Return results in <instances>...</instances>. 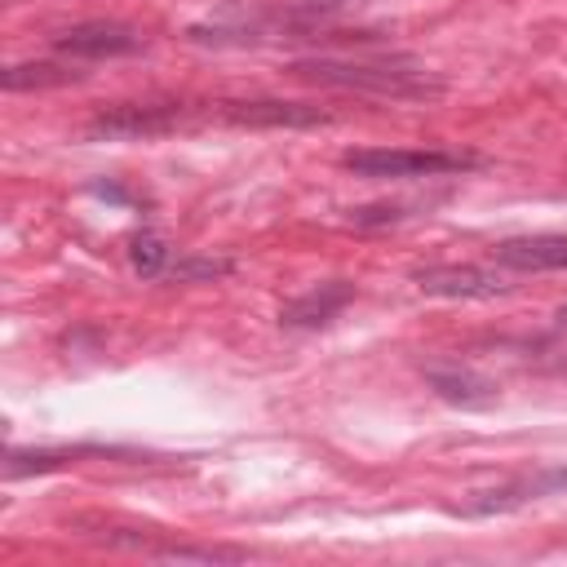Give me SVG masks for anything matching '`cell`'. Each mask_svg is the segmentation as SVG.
Masks as SVG:
<instances>
[{
	"instance_id": "obj_1",
	"label": "cell",
	"mask_w": 567,
	"mask_h": 567,
	"mask_svg": "<svg viewBox=\"0 0 567 567\" xmlns=\"http://www.w3.org/2000/svg\"><path fill=\"white\" fill-rule=\"evenodd\" d=\"M292 75H301L310 84L354 89V93L399 97V102L443 93V80L430 75L425 66H416L412 58H377V62H368V58H301V62H292Z\"/></svg>"
},
{
	"instance_id": "obj_2",
	"label": "cell",
	"mask_w": 567,
	"mask_h": 567,
	"mask_svg": "<svg viewBox=\"0 0 567 567\" xmlns=\"http://www.w3.org/2000/svg\"><path fill=\"white\" fill-rule=\"evenodd\" d=\"M341 168L368 182H399V177H447V173H465L478 168V155H461V151H390V146H363V151H346Z\"/></svg>"
},
{
	"instance_id": "obj_3",
	"label": "cell",
	"mask_w": 567,
	"mask_h": 567,
	"mask_svg": "<svg viewBox=\"0 0 567 567\" xmlns=\"http://www.w3.org/2000/svg\"><path fill=\"white\" fill-rule=\"evenodd\" d=\"M190 124V106L186 102H124V106H111L102 115L89 120V137H124V142H137V137H164L173 128Z\"/></svg>"
},
{
	"instance_id": "obj_4",
	"label": "cell",
	"mask_w": 567,
	"mask_h": 567,
	"mask_svg": "<svg viewBox=\"0 0 567 567\" xmlns=\"http://www.w3.org/2000/svg\"><path fill=\"white\" fill-rule=\"evenodd\" d=\"M412 284L425 297H447V301H487V297H505L514 284L487 266H456V261H434V266H416Z\"/></svg>"
},
{
	"instance_id": "obj_5",
	"label": "cell",
	"mask_w": 567,
	"mask_h": 567,
	"mask_svg": "<svg viewBox=\"0 0 567 567\" xmlns=\"http://www.w3.org/2000/svg\"><path fill=\"white\" fill-rule=\"evenodd\" d=\"M567 487V465H540V470H527L501 487H487V492H474L465 505H456V514L465 518H487V514H509V509H523L540 496H554Z\"/></svg>"
},
{
	"instance_id": "obj_6",
	"label": "cell",
	"mask_w": 567,
	"mask_h": 567,
	"mask_svg": "<svg viewBox=\"0 0 567 567\" xmlns=\"http://www.w3.org/2000/svg\"><path fill=\"white\" fill-rule=\"evenodd\" d=\"M146 40L142 31L124 27V22H80V27H66L62 35H53V49L62 58H75V62H102V58H128L137 53Z\"/></svg>"
},
{
	"instance_id": "obj_7",
	"label": "cell",
	"mask_w": 567,
	"mask_h": 567,
	"mask_svg": "<svg viewBox=\"0 0 567 567\" xmlns=\"http://www.w3.org/2000/svg\"><path fill=\"white\" fill-rule=\"evenodd\" d=\"M221 120L248 124V128H315L328 124V111L310 102H284V97H252V102H217Z\"/></svg>"
},
{
	"instance_id": "obj_8",
	"label": "cell",
	"mask_w": 567,
	"mask_h": 567,
	"mask_svg": "<svg viewBox=\"0 0 567 567\" xmlns=\"http://www.w3.org/2000/svg\"><path fill=\"white\" fill-rule=\"evenodd\" d=\"M492 261L518 275H540V270H567V235H509L492 248Z\"/></svg>"
},
{
	"instance_id": "obj_9",
	"label": "cell",
	"mask_w": 567,
	"mask_h": 567,
	"mask_svg": "<svg viewBox=\"0 0 567 567\" xmlns=\"http://www.w3.org/2000/svg\"><path fill=\"white\" fill-rule=\"evenodd\" d=\"M425 385L452 403V408H492L496 403V381L474 372V368H461V363H430L425 368Z\"/></svg>"
},
{
	"instance_id": "obj_10",
	"label": "cell",
	"mask_w": 567,
	"mask_h": 567,
	"mask_svg": "<svg viewBox=\"0 0 567 567\" xmlns=\"http://www.w3.org/2000/svg\"><path fill=\"white\" fill-rule=\"evenodd\" d=\"M350 301H354V284H350V279H328V284H319V288L292 297V301L279 310V323H284V328H323V323H332Z\"/></svg>"
},
{
	"instance_id": "obj_11",
	"label": "cell",
	"mask_w": 567,
	"mask_h": 567,
	"mask_svg": "<svg viewBox=\"0 0 567 567\" xmlns=\"http://www.w3.org/2000/svg\"><path fill=\"white\" fill-rule=\"evenodd\" d=\"M84 456H137L133 447H106V443H75V447H9L4 456V474L18 478V474H44V470H62V465H75Z\"/></svg>"
},
{
	"instance_id": "obj_12",
	"label": "cell",
	"mask_w": 567,
	"mask_h": 567,
	"mask_svg": "<svg viewBox=\"0 0 567 567\" xmlns=\"http://www.w3.org/2000/svg\"><path fill=\"white\" fill-rule=\"evenodd\" d=\"M75 80H84V71L66 66V62H13L0 75V84L9 93H22V89H58V84H75Z\"/></svg>"
},
{
	"instance_id": "obj_13",
	"label": "cell",
	"mask_w": 567,
	"mask_h": 567,
	"mask_svg": "<svg viewBox=\"0 0 567 567\" xmlns=\"http://www.w3.org/2000/svg\"><path fill=\"white\" fill-rule=\"evenodd\" d=\"M128 261H133V270H137L142 279H164L168 266H173L168 244H164L155 230H137V235L128 239Z\"/></svg>"
},
{
	"instance_id": "obj_14",
	"label": "cell",
	"mask_w": 567,
	"mask_h": 567,
	"mask_svg": "<svg viewBox=\"0 0 567 567\" xmlns=\"http://www.w3.org/2000/svg\"><path fill=\"white\" fill-rule=\"evenodd\" d=\"M230 270H235V261H226V257H182L168 266V279L190 284V279H221Z\"/></svg>"
},
{
	"instance_id": "obj_15",
	"label": "cell",
	"mask_w": 567,
	"mask_h": 567,
	"mask_svg": "<svg viewBox=\"0 0 567 567\" xmlns=\"http://www.w3.org/2000/svg\"><path fill=\"white\" fill-rule=\"evenodd\" d=\"M554 323H558V328H567V306H563V310L554 315Z\"/></svg>"
}]
</instances>
